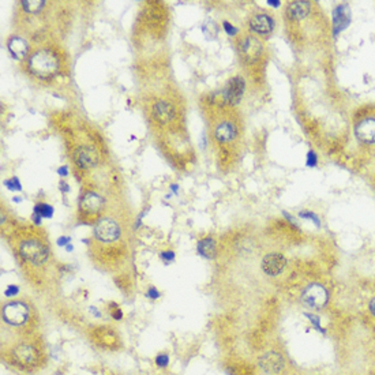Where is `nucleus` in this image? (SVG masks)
Here are the masks:
<instances>
[{
    "label": "nucleus",
    "mask_w": 375,
    "mask_h": 375,
    "mask_svg": "<svg viewBox=\"0 0 375 375\" xmlns=\"http://www.w3.org/2000/svg\"><path fill=\"white\" fill-rule=\"evenodd\" d=\"M306 317L311 321V323L315 326V329H317L318 331H325L321 327V322H319V318L317 317V315H312V314H306Z\"/></svg>",
    "instance_id": "a878e982"
},
{
    "label": "nucleus",
    "mask_w": 375,
    "mask_h": 375,
    "mask_svg": "<svg viewBox=\"0 0 375 375\" xmlns=\"http://www.w3.org/2000/svg\"><path fill=\"white\" fill-rule=\"evenodd\" d=\"M58 173L59 176H62V177H67L68 175H70V172H68V166L63 165V166H60L58 169Z\"/></svg>",
    "instance_id": "473e14b6"
},
{
    "label": "nucleus",
    "mask_w": 375,
    "mask_h": 375,
    "mask_svg": "<svg viewBox=\"0 0 375 375\" xmlns=\"http://www.w3.org/2000/svg\"><path fill=\"white\" fill-rule=\"evenodd\" d=\"M161 258L164 259V261L170 262V261H173V259H175V253H173V251H165V253L161 254Z\"/></svg>",
    "instance_id": "2f4dec72"
},
{
    "label": "nucleus",
    "mask_w": 375,
    "mask_h": 375,
    "mask_svg": "<svg viewBox=\"0 0 375 375\" xmlns=\"http://www.w3.org/2000/svg\"><path fill=\"white\" fill-rule=\"evenodd\" d=\"M14 357L22 364H33L37 360V351L32 345L22 344L15 348Z\"/></svg>",
    "instance_id": "f3484780"
},
{
    "label": "nucleus",
    "mask_w": 375,
    "mask_h": 375,
    "mask_svg": "<svg viewBox=\"0 0 375 375\" xmlns=\"http://www.w3.org/2000/svg\"><path fill=\"white\" fill-rule=\"evenodd\" d=\"M169 189L172 190V193H173L175 195L179 194V184H175V183H173V184H170Z\"/></svg>",
    "instance_id": "e433bc0d"
},
{
    "label": "nucleus",
    "mask_w": 375,
    "mask_h": 375,
    "mask_svg": "<svg viewBox=\"0 0 375 375\" xmlns=\"http://www.w3.org/2000/svg\"><path fill=\"white\" fill-rule=\"evenodd\" d=\"M240 52L247 62H255L262 52V45L253 36H247L240 43Z\"/></svg>",
    "instance_id": "9d476101"
},
{
    "label": "nucleus",
    "mask_w": 375,
    "mask_h": 375,
    "mask_svg": "<svg viewBox=\"0 0 375 375\" xmlns=\"http://www.w3.org/2000/svg\"><path fill=\"white\" fill-rule=\"evenodd\" d=\"M28 307L21 302H11L3 307V319L10 325L20 326L28 319Z\"/></svg>",
    "instance_id": "20e7f679"
},
{
    "label": "nucleus",
    "mask_w": 375,
    "mask_h": 375,
    "mask_svg": "<svg viewBox=\"0 0 375 375\" xmlns=\"http://www.w3.org/2000/svg\"><path fill=\"white\" fill-rule=\"evenodd\" d=\"M71 243V238H68V236H60V238L58 239V246H60V247H67L68 244Z\"/></svg>",
    "instance_id": "c756f323"
},
{
    "label": "nucleus",
    "mask_w": 375,
    "mask_h": 375,
    "mask_svg": "<svg viewBox=\"0 0 375 375\" xmlns=\"http://www.w3.org/2000/svg\"><path fill=\"white\" fill-rule=\"evenodd\" d=\"M329 293L321 284H311L303 291L302 302L310 308H321L327 303Z\"/></svg>",
    "instance_id": "7ed1b4c3"
},
{
    "label": "nucleus",
    "mask_w": 375,
    "mask_h": 375,
    "mask_svg": "<svg viewBox=\"0 0 375 375\" xmlns=\"http://www.w3.org/2000/svg\"><path fill=\"white\" fill-rule=\"evenodd\" d=\"M370 311H371V314L375 317V297L370 302Z\"/></svg>",
    "instance_id": "4c0bfd02"
},
{
    "label": "nucleus",
    "mask_w": 375,
    "mask_h": 375,
    "mask_svg": "<svg viewBox=\"0 0 375 375\" xmlns=\"http://www.w3.org/2000/svg\"><path fill=\"white\" fill-rule=\"evenodd\" d=\"M153 117L154 120L160 124H168V123L175 116V108L172 107V104L166 101H158L153 105Z\"/></svg>",
    "instance_id": "ddd939ff"
},
{
    "label": "nucleus",
    "mask_w": 375,
    "mask_h": 375,
    "mask_svg": "<svg viewBox=\"0 0 375 375\" xmlns=\"http://www.w3.org/2000/svg\"><path fill=\"white\" fill-rule=\"evenodd\" d=\"M236 136V128L232 123H220L215 130V138L219 142H229Z\"/></svg>",
    "instance_id": "6ab92c4d"
},
{
    "label": "nucleus",
    "mask_w": 375,
    "mask_h": 375,
    "mask_svg": "<svg viewBox=\"0 0 375 375\" xmlns=\"http://www.w3.org/2000/svg\"><path fill=\"white\" fill-rule=\"evenodd\" d=\"M18 292H20V288L17 287V285H10V287H7V289L5 291V295L7 297H13Z\"/></svg>",
    "instance_id": "cd10ccee"
},
{
    "label": "nucleus",
    "mask_w": 375,
    "mask_h": 375,
    "mask_svg": "<svg viewBox=\"0 0 375 375\" xmlns=\"http://www.w3.org/2000/svg\"><path fill=\"white\" fill-rule=\"evenodd\" d=\"M259 364H261L265 372H268L270 375H276L283 370L284 360L281 355L277 353V352H268L261 357Z\"/></svg>",
    "instance_id": "9b49d317"
},
{
    "label": "nucleus",
    "mask_w": 375,
    "mask_h": 375,
    "mask_svg": "<svg viewBox=\"0 0 375 375\" xmlns=\"http://www.w3.org/2000/svg\"><path fill=\"white\" fill-rule=\"evenodd\" d=\"M311 10V3L310 2H304V0H300V2H293L289 5L288 7V14L289 17L295 21H302L306 18L308 13Z\"/></svg>",
    "instance_id": "a211bd4d"
},
{
    "label": "nucleus",
    "mask_w": 375,
    "mask_h": 375,
    "mask_svg": "<svg viewBox=\"0 0 375 375\" xmlns=\"http://www.w3.org/2000/svg\"><path fill=\"white\" fill-rule=\"evenodd\" d=\"M7 48L10 51V54L13 55V58L21 60V59L26 58L28 51H29V45L24 39H21L18 36H14V37H11L9 40Z\"/></svg>",
    "instance_id": "dca6fc26"
},
{
    "label": "nucleus",
    "mask_w": 375,
    "mask_h": 375,
    "mask_svg": "<svg viewBox=\"0 0 375 375\" xmlns=\"http://www.w3.org/2000/svg\"><path fill=\"white\" fill-rule=\"evenodd\" d=\"M112 315L115 319H117V321H119V319H122V317H123L122 310H115V312H112Z\"/></svg>",
    "instance_id": "c9c22d12"
},
{
    "label": "nucleus",
    "mask_w": 375,
    "mask_h": 375,
    "mask_svg": "<svg viewBox=\"0 0 375 375\" xmlns=\"http://www.w3.org/2000/svg\"><path fill=\"white\" fill-rule=\"evenodd\" d=\"M28 68L34 77L48 79L59 71V58L51 49H40L28 60Z\"/></svg>",
    "instance_id": "f257e3e1"
},
{
    "label": "nucleus",
    "mask_w": 375,
    "mask_h": 375,
    "mask_svg": "<svg viewBox=\"0 0 375 375\" xmlns=\"http://www.w3.org/2000/svg\"><path fill=\"white\" fill-rule=\"evenodd\" d=\"M168 361H169L168 355H158L156 357V363L160 365V367H165V365H168Z\"/></svg>",
    "instance_id": "c85d7f7f"
},
{
    "label": "nucleus",
    "mask_w": 375,
    "mask_h": 375,
    "mask_svg": "<svg viewBox=\"0 0 375 375\" xmlns=\"http://www.w3.org/2000/svg\"><path fill=\"white\" fill-rule=\"evenodd\" d=\"M33 221H34V224H37V225L41 224V216L33 215Z\"/></svg>",
    "instance_id": "58836bf2"
},
{
    "label": "nucleus",
    "mask_w": 375,
    "mask_h": 375,
    "mask_svg": "<svg viewBox=\"0 0 375 375\" xmlns=\"http://www.w3.org/2000/svg\"><path fill=\"white\" fill-rule=\"evenodd\" d=\"M299 217H302V219L306 220H311L312 223L317 225V227L321 225V221L318 219V216L315 215V213H312V212H308V210H303V212H300V213H299Z\"/></svg>",
    "instance_id": "b1692460"
},
{
    "label": "nucleus",
    "mask_w": 375,
    "mask_h": 375,
    "mask_svg": "<svg viewBox=\"0 0 375 375\" xmlns=\"http://www.w3.org/2000/svg\"><path fill=\"white\" fill-rule=\"evenodd\" d=\"M34 215H39L45 219H51L54 216V208L48 204H37L34 205Z\"/></svg>",
    "instance_id": "4be33fe9"
},
{
    "label": "nucleus",
    "mask_w": 375,
    "mask_h": 375,
    "mask_svg": "<svg viewBox=\"0 0 375 375\" xmlns=\"http://www.w3.org/2000/svg\"><path fill=\"white\" fill-rule=\"evenodd\" d=\"M20 253L22 255V258L29 261L33 265H41L48 259V249L45 247L44 244L39 242V240H26L21 244Z\"/></svg>",
    "instance_id": "f03ea898"
},
{
    "label": "nucleus",
    "mask_w": 375,
    "mask_h": 375,
    "mask_svg": "<svg viewBox=\"0 0 375 375\" xmlns=\"http://www.w3.org/2000/svg\"><path fill=\"white\" fill-rule=\"evenodd\" d=\"M250 28L253 32L258 34H269L274 29V21L272 17L266 14H257L254 15L251 21H250Z\"/></svg>",
    "instance_id": "4468645a"
},
{
    "label": "nucleus",
    "mask_w": 375,
    "mask_h": 375,
    "mask_svg": "<svg viewBox=\"0 0 375 375\" xmlns=\"http://www.w3.org/2000/svg\"><path fill=\"white\" fill-rule=\"evenodd\" d=\"M79 208L86 215H97V213L101 212L102 208H104V200H102V197H100L97 193L86 191L81 197Z\"/></svg>",
    "instance_id": "0eeeda50"
},
{
    "label": "nucleus",
    "mask_w": 375,
    "mask_h": 375,
    "mask_svg": "<svg viewBox=\"0 0 375 375\" xmlns=\"http://www.w3.org/2000/svg\"><path fill=\"white\" fill-rule=\"evenodd\" d=\"M223 28H224L227 34H229V36H235V34L238 33V29H236L232 24H229L228 21H224V22H223Z\"/></svg>",
    "instance_id": "bb28decb"
},
{
    "label": "nucleus",
    "mask_w": 375,
    "mask_h": 375,
    "mask_svg": "<svg viewBox=\"0 0 375 375\" xmlns=\"http://www.w3.org/2000/svg\"><path fill=\"white\" fill-rule=\"evenodd\" d=\"M59 187H60V190L63 191V193H68V191H70V185H68L66 181H60Z\"/></svg>",
    "instance_id": "f704fd0d"
},
{
    "label": "nucleus",
    "mask_w": 375,
    "mask_h": 375,
    "mask_svg": "<svg viewBox=\"0 0 375 375\" xmlns=\"http://www.w3.org/2000/svg\"><path fill=\"white\" fill-rule=\"evenodd\" d=\"M217 30H219V28H217V25H216L215 21L208 20L204 25H202V32H204V34L208 39H213V37H216Z\"/></svg>",
    "instance_id": "5701e85b"
},
{
    "label": "nucleus",
    "mask_w": 375,
    "mask_h": 375,
    "mask_svg": "<svg viewBox=\"0 0 375 375\" xmlns=\"http://www.w3.org/2000/svg\"><path fill=\"white\" fill-rule=\"evenodd\" d=\"M22 6L26 13H30V14H37L40 11L44 9L45 2L44 0H26V2H22Z\"/></svg>",
    "instance_id": "412c9836"
},
{
    "label": "nucleus",
    "mask_w": 375,
    "mask_h": 375,
    "mask_svg": "<svg viewBox=\"0 0 375 375\" xmlns=\"http://www.w3.org/2000/svg\"><path fill=\"white\" fill-rule=\"evenodd\" d=\"M318 164V157L317 154L314 153L312 150H310L307 153V161H306V165L310 166V168H314V166H317Z\"/></svg>",
    "instance_id": "393cba45"
},
{
    "label": "nucleus",
    "mask_w": 375,
    "mask_h": 375,
    "mask_svg": "<svg viewBox=\"0 0 375 375\" xmlns=\"http://www.w3.org/2000/svg\"><path fill=\"white\" fill-rule=\"evenodd\" d=\"M351 24V11L346 5H340L333 11V30L334 36L345 30L348 25Z\"/></svg>",
    "instance_id": "f8f14e48"
},
{
    "label": "nucleus",
    "mask_w": 375,
    "mask_h": 375,
    "mask_svg": "<svg viewBox=\"0 0 375 375\" xmlns=\"http://www.w3.org/2000/svg\"><path fill=\"white\" fill-rule=\"evenodd\" d=\"M3 184H5L6 187H7V189H9V190H10V191H17V189H15L14 183H13V180H11V179H10V180H5V181H3Z\"/></svg>",
    "instance_id": "72a5a7b5"
},
{
    "label": "nucleus",
    "mask_w": 375,
    "mask_h": 375,
    "mask_svg": "<svg viewBox=\"0 0 375 375\" xmlns=\"http://www.w3.org/2000/svg\"><path fill=\"white\" fill-rule=\"evenodd\" d=\"M287 266V259L281 254H269L262 259V270L268 276H278Z\"/></svg>",
    "instance_id": "1a4fd4ad"
},
{
    "label": "nucleus",
    "mask_w": 375,
    "mask_h": 375,
    "mask_svg": "<svg viewBox=\"0 0 375 375\" xmlns=\"http://www.w3.org/2000/svg\"><path fill=\"white\" fill-rule=\"evenodd\" d=\"M356 135L365 143H375V119H364L356 126Z\"/></svg>",
    "instance_id": "2eb2a0df"
},
{
    "label": "nucleus",
    "mask_w": 375,
    "mask_h": 375,
    "mask_svg": "<svg viewBox=\"0 0 375 375\" xmlns=\"http://www.w3.org/2000/svg\"><path fill=\"white\" fill-rule=\"evenodd\" d=\"M198 253L204 258L212 259L216 257V243L212 238H205L198 243Z\"/></svg>",
    "instance_id": "aec40b11"
},
{
    "label": "nucleus",
    "mask_w": 375,
    "mask_h": 375,
    "mask_svg": "<svg viewBox=\"0 0 375 375\" xmlns=\"http://www.w3.org/2000/svg\"><path fill=\"white\" fill-rule=\"evenodd\" d=\"M268 5H270L272 7H278L280 6V2H274V0H268Z\"/></svg>",
    "instance_id": "ea45409f"
},
{
    "label": "nucleus",
    "mask_w": 375,
    "mask_h": 375,
    "mask_svg": "<svg viewBox=\"0 0 375 375\" xmlns=\"http://www.w3.org/2000/svg\"><path fill=\"white\" fill-rule=\"evenodd\" d=\"M13 201H14V202H17V204H20V202H21V201H22V200H21L20 197H14V198H13Z\"/></svg>",
    "instance_id": "a19ab883"
},
{
    "label": "nucleus",
    "mask_w": 375,
    "mask_h": 375,
    "mask_svg": "<svg viewBox=\"0 0 375 375\" xmlns=\"http://www.w3.org/2000/svg\"><path fill=\"white\" fill-rule=\"evenodd\" d=\"M94 236L100 242H105V243L115 242L120 236V228L113 220L102 219L94 227Z\"/></svg>",
    "instance_id": "39448f33"
},
{
    "label": "nucleus",
    "mask_w": 375,
    "mask_h": 375,
    "mask_svg": "<svg viewBox=\"0 0 375 375\" xmlns=\"http://www.w3.org/2000/svg\"><path fill=\"white\" fill-rule=\"evenodd\" d=\"M146 296L149 297V299H157V297L160 296V293H158V291H157L156 288H149L147 289V292H146Z\"/></svg>",
    "instance_id": "7c9ffc66"
},
{
    "label": "nucleus",
    "mask_w": 375,
    "mask_h": 375,
    "mask_svg": "<svg viewBox=\"0 0 375 375\" xmlns=\"http://www.w3.org/2000/svg\"><path fill=\"white\" fill-rule=\"evenodd\" d=\"M74 162L77 164L81 169H89V168H94L98 162L97 151L94 150V147L83 145L75 149L73 154Z\"/></svg>",
    "instance_id": "423d86ee"
},
{
    "label": "nucleus",
    "mask_w": 375,
    "mask_h": 375,
    "mask_svg": "<svg viewBox=\"0 0 375 375\" xmlns=\"http://www.w3.org/2000/svg\"><path fill=\"white\" fill-rule=\"evenodd\" d=\"M244 88H246V85H244V81L240 77H235V78L231 79L228 85L223 90V97H224L225 102L238 104L243 97Z\"/></svg>",
    "instance_id": "6e6552de"
},
{
    "label": "nucleus",
    "mask_w": 375,
    "mask_h": 375,
    "mask_svg": "<svg viewBox=\"0 0 375 375\" xmlns=\"http://www.w3.org/2000/svg\"><path fill=\"white\" fill-rule=\"evenodd\" d=\"M66 250H67V251H71V250H73V246H71V244H68L67 247H66Z\"/></svg>",
    "instance_id": "79ce46f5"
}]
</instances>
